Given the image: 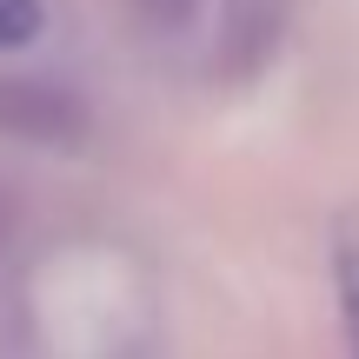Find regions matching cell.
Returning a JSON list of instances; mask_svg holds the SVG:
<instances>
[{"label":"cell","mask_w":359,"mask_h":359,"mask_svg":"<svg viewBox=\"0 0 359 359\" xmlns=\"http://www.w3.org/2000/svg\"><path fill=\"white\" fill-rule=\"evenodd\" d=\"M133 27L160 67L240 87L280 53L286 0H133Z\"/></svg>","instance_id":"cell-1"},{"label":"cell","mask_w":359,"mask_h":359,"mask_svg":"<svg viewBox=\"0 0 359 359\" xmlns=\"http://www.w3.org/2000/svg\"><path fill=\"white\" fill-rule=\"evenodd\" d=\"M0 133L67 147L87 133V107L67 87H53V80H0Z\"/></svg>","instance_id":"cell-2"},{"label":"cell","mask_w":359,"mask_h":359,"mask_svg":"<svg viewBox=\"0 0 359 359\" xmlns=\"http://www.w3.org/2000/svg\"><path fill=\"white\" fill-rule=\"evenodd\" d=\"M326 259H333V293H339V326H346V346L359 359V206L333 219V246H326Z\"/></svg>","instance_id":"cell-3"},{"label":"cell","mask_w":359,"mask_h":359,"mask_svg":"<svg viewBox=\"0 0 359 359\" xmlns=\"http://www.w3.org/2000/svg\"><path fill=\"white\" fill-rule=\"evenodd\" d=\"M40 34H47V0H0V53L34 47Z\"/></svg>","instance_id":"cell-4"},{"label":"cell","mask_w":359,"mask_h":359,"mask_svg":"<svg viewBox=\"0 0 359 359\" xmlns=\"http://www.w3.org/2000/svg\"><path fill=\"white\" fill-rule=\"evenodd\" d=\"M13 233H20V200H13V187L0 180V266H7V246H13Z\"/></svg>","instance_id":"cell-5"}]
</instances>
